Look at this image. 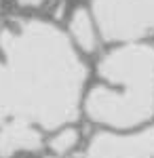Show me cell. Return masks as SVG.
I'll return each instance as SVG.
<instances>
[{"mask_svg": "<svg viewBox=\"0 0 154 158\" xmlns=\"http://www.w3.org/2000/svg\"><path fill=\"white\" fill-rule=\"evenodd\" d=\"M87 78L70 38L53 23L15 19L0 30V124L25 118L61 129L80 114Z\"/></svg>", "mask_w": 154, "mask_h": 158, "instance_id": "6da1fadb", "label": "cell"}, {"mask_svg": "<svg viewBox=\"0 0 154 158\" xmlns=\"http://www.w3.org/2000/svg\"><path fill=\"white\" fill-rule=\"evenodd\" d=\"M99 76L110 85L93 86L84 99L89 120L110 129H133L154 114V47L127 44L99 61Z\"/></svg>", "mask_w": 154, "mask_h": 158, "instance_id": "7a4b0ae2", "label": "cell"}, {"mask_svg": "<svg viewBox=\"0 0 154 158\" xmlns=\"http://www.w3.org/2000/svg\"><path fill=\"white\" fill-rule=\"evenodd\" d=\"M93 13L108 40H135L154 32V0H93Z\"/></svg>", "mask_w": 154, "mask_h": 158, "instance_id": "3957f363", "label": "cell"}, {"mask_svg": "<svg viewBox=\"0 0 154 158\" xmlns=\"http://www.w3.org/2000/svg\"><path fill=\"white\" fill-rule=\"evenodd\" d=\"M80 158H154V127L142 133H97Z\"/></svg>", "mask_w": 154, "mask_h": 158, "instance_id": "277c9868", "label": "cell"}, {"mask_svg": "<svg viewBox=\"0 0 154 158\" xmlns=\"http://www.w3.org/2000/svg\"><path fill=\"white\" fill-rule=\"evenodd\" d=\"M45 146L40 127L25 118H11L0 124V158H13L17 154L38 152Z\"/></svg>", "mask_w": 154, "mask_h": 158, "instance_id": "5b68a950", "label": "cell"}, {"mask_svg": "<svg viewBox=\"0 0 154 158\" xmlns=\"http://www.w3.org/2000/svg\"><path fill=\"white\" fill-rule=\"evenodd\" d=\"M70 34L72 40L76 42V47L84 53H93L97 49V32H95V23L91 15L84 9H76L70 17Z\"/></svg>", "mask_w": 154, "mask_h": 158, "instance_id": "8992f818", "label": "cell"}, {"mask_svg": "<svg viewBox=\"0 0 154 158\" xmlns=\"http://www.w3.org/2000/svg\"><path fill=\"white\" fill-rule=\"evenodd\" d=\"M78 143H80V133L74 127H70V124L57 129L55 135L49 139V148L53 150L55 156H66V154L74 152L78 148Z\"/></svg>", "mask_w": 154, "mask_h": 158, "instance_id": "52a82bcc", "label": "cell"}, {"mask_svg": "<svg viewBox=\"0 0 154 158\" xmlns=\"http://www.w3.org/2000/svg\"><path fill=\"white\" fill-rule=\"evenodd\" d=\"M42 2H45V0H17V4L24 6V9H38Z\"/></svg>", "mask_w": 154, "mask_h": 158, "instance_id": "ba28073f", "label": "cell"}, {"mask_svg": "<svg viewBox=\"0 0 154 158\" xmlns=\"http://www.w3.org/2000/svg\"><path fill=\"white\" fill-rule=\"evenodd\" d=\"M47 158H63V156H47Z\"/></svg>", "mask_w": 154, "mask_h": 158, "instance_id": "9c48e42d", "label": "cell"}]
</instances>
